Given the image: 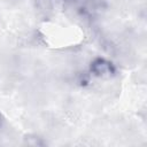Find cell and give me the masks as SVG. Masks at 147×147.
Here are the masks:
<instances>
[{
    "instance_id": "cell-1",
    "label": "cell",
    "mask_w": 147,
    "mask_h": 147,
    "mask_svg": "<svg viewBox=\"0 0 147 147\" xmlns=\"http://www.w3.org/2000/svg\"><path fill=\"white\" fill-rule=\"evenodd\" d=\"M94 71L98 74V75H106V74H109L110 72V65L109 63L102 61V60H99L94 63Z\"/></svg>"
}]
</instances>
